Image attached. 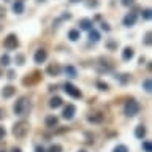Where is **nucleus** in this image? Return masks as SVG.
I'll return each instance as SVG.
<instances>
[{"label":"nucleus","mask_w":152,"mask_h":152,"mask_svg":"<svg viewBox=\"0 0 152 152\" xmlns=\"http://www.w3.org/2000/svg\"><path fill=\"white\" fill-rule=\"evenodd\" d=\"M14 113L18 114V116H26V114L30 111V100L27 97H21L18 100L16 103H14Z\"/></svg>","instance_id":"1"},{"label":"nucleus","mask_w":152,"mask_h":152,"mask_svg":"<svg viewBox=\"0 0 152 152\" xmlns=\"http://www.w3.org/2000/svg\"><path fill=\"white\" fill-rule=\"evenodd\" d=\"M30 130V125H28L27 121H19L13 125V135L16 138H24Z\"/></svg>","instance_id":"2"},{"label":"nucleus","mask_w":152,"mask_h":152,"mask_svg":"<svg viewBox=\"0 0 152 152\" xmlns=\"http://www.w3.org/2000/svg\"><path fill=\"white\" fill-rule=\"evenodd\" d=\"M140 103L135 102V100H128V102L125 103V106H124V114L128 117H133V116H136L138 113H140Z\"/></svg>","instance_id":"3"},{"label":"nucleus","mask_w":152,"mask_h":152,"mask_svg":"<svg viewBox=\"0 0 152 152\" xmlns=\"http://www.w3.org/2000/svg\"><path fill=\"white\" fill-rule=\"evenodd\" d=\"M3 46L7 48L8 51H13V49H16V48L19 46V40H18V37L14 35V33H10V35L3 40Z\"/></svg>","instance_id":"4"},{"label":"nucleus","mask_w":152,"mask_h":152,"mask_svg":"<svg viewBox=\"0 0 152 152\" xmlns=\"http://www.w3.org/2000/svg\"><path fill=\"white\" fill-rule=\"evenodd\" d=\"M64 90L70 95V97H73V98H81V97H83V92H81V90L76 87V86H73L71 83H65Z\"/></svg>","instance_id":"5"},{"label":"nucleus","mask_w":152,"mask_h":152,"mask_svg":"<svg viewBox=\"0 0 152 152\" xmlns=\"http://www.w3.org/2000/svg\"><path fill=\"white\" fill-rule=\"evenodd\" d=\"M76 114V106L75 104H66L64 108V111H62V117L66 119V121H70V119H73Z\"/></svg>","instance_id":"6"},{"label":"nucleus","mask_w":152,"mask_h":152,"mask_svg":"<svg viewBox=\"0 0 152 152\" xmlns=\"http://www.w3.org/2000/svg\"><path fill=\"white\" fill-rule=\"evenodd\" d=\"M60 71H62V66L59 64H49L48 68H46V73L49 76H59Z\"/></svg>","instance_id":"7"},{"label":"nucleus","mask_w":152,"mask_h":152,"mask_svg":"<svg viewBox=\"0 0 152 152\" xmlns=\"http://www.w3.org/2000/svg\"><path fill=\"white\" fill-rule=\"evenodd\" d=\"M136 19H138V14L136 13H128L125 18H124V26L125 27H132L136 24Z\"/></svg>","instance_id":"8"},{"label":"nucleus","mask_w":152,"mask_h":152,"mask_svg":"<svg viewBox=\"0 0 152 152\" xmlns=\"http://www.w3.org/2000/svg\"><path fill=\"white\" fill-rule=\"evenodd\" d=\"M48 59V52L46 49H38L35 52V56H33V60H35V64H43Z\"/></svg>","instance_id":"9"},{"label":"nucleus","mask_w":152,"mask_h":152,"mask_svg":"<svg viewBox=\"0 0 152 152\" xmlns=\"http://www.w3.org/2000/svg\"><path fill=\"white\" fill-rule=\"evenodd\" d=\"M40 78H41V73H38V71H35L32 76H28V78H26V79H22V84L24 86H30V84H35V83H38L40 81Z\"/></svg>","instance_id":"10"},{"label":"nucleus","mask_w":152,"mask_h":152,"mask_svg":"<svg viewBox=\"0 0 152 152\" xmlns=\"http://www.w3.org/2000/svg\"><path fill=\"white\" fill-rule=\"evenodd\" d=\"M87 121L92 124H100L103 121V114L102 113H90V114H87Z\"/></svg>","instance_id":"11"},{"label":"nucleus","mask_w":152,"mask_h":152,"mask_svg":"<svg viewBox=\"0 0 152 152\" xmlns=\"http://www.w3.org/2000/svg\"><path fill=\"white\" fill-rule=\"evenodd\" d=\"M45 124L48 128H56L57 125H59V119H57L56 116H48L45 119Z\"/></svg>","instance_id":"12"},{"label":"nucleus","mask_w":152,"mask_h":152,"mask_svg":"<svg viewBox=\"0 0 152 152\" xmlns=\"http://www.w3.org/2000/svg\"><path fill=\"white\" fill-rule=\"evenodd\" d=\"M79 27L83 28V30H90V28H94L92 19H87V18L81 19V21H79Z\"/></svg>","instance_id":"13"},{"label":"nucleus","mask_w":152,"mask_h":152,"mask_svg":"<svg viewBox=\"0 0 152 152\" xmlns=\"http://www.w3.org/2000/svg\"><path fill=\"white\" fill-rule=\"evenodd\" d=\"M14 94H16V87H13V86H7V87H3V90H2L3 98H10V97H13Z\"/></svg>","instance_id":"14"},{"label":"nucleus","mask_w":152,"mask_h":152,"mask_svg":"<svg viewBox=\"0 0 152 152\" xmlns=\"http://www.w3.org/2000/svg\"><path fill=\"white\" fill-rule=\"evenodd\" d=\"M13 11L16 14H22L24 13V2L22 0H16V2L13 3Z\"/></svg>","instance_id":"15"},{"label":"nucleus","mask_w":152,"mask_h":152,"mask_svg":"<svg viewBox=\"0 0 152 152\" xmlns=\"http://www.w3.org/2000/svg\"><path fill=\"white\" fill-rule=\"evenodd\" d=\"M133 56H135L133 48H125V49L122 51V59L124 60H130V59H133Z\"/></svg>","instance_id":"16"},{"label":"nucleus","mask_w":152,"mask_h":152,"mask_svg":"<svg viewBox=\"0 0 152 152\" xmlns=\"http://www.w3.org/2000/svg\"><path fill=\"white\" fill-rule=\"evenodd\" d=\"M64 71H65V75L68 76V78H76V76H78V71H76V68L71 66V65H66L64 68Z\"/></svg>","instance_id":"17"},{"label":"nucleus","mask_w":152,"mask_h":152,"mask_svg":"<svg viewBox=\"0 0 152 152\" xmlns=\"http://www.w3.org/2000/svg\"><path fill=\"white\" fill-rule=\"evenodd\" d=\"M135 136L138 138V140H142V138L146 136V127L144 125H138L135 128Z\"/></svg>","instance_id":"18"},{"label":"nucleus","mask_w":152,"mask_h":152,"mask_svg":"<svg viewBox=\"0 0 152 152\" xmlns=\"http://www.w3.org/2000/svg\"><path fill=\"white\" fill-rule=\"evenodd\" d=\"M68 38H70V41H78L81 38V33H79L78 28H71L68 32Z\"/></svg>","instance_id":"19"},{"label":"nucleus","mask_w":152,"mask_h":152,"mask_svg":"<svg viewBox=\"0 0 152 152\" xmlns=\"http://www.w3.org/2000/svg\"><path fill=\"white\" fill-rule=\"evenodd\" d=\"M62 103H64V100H62L60 97H52L51 100H49V106L51 108H59V106H62Z\"/></svg>","instance_id":"20"},{"label":"nucleus","mask_w":152,"mask_h":152,"mask_svg":"<svg viewBox=\"0 0 152 152\" xmlns=\"http://www.w3.org/2000/svg\"><path fill=\"white\" fill-rule=\"evenodd\" d=\"M89 40L94 41V43H97L100 40V33L97 30H94V28H90V30H89Z\"/></svg>","instance_id":"21"},{"label":"nucleus","mask_w":152,"mask_h":152,"mask_svg":"<svg viewBox=\"0 0 152 152\" xmlns=\"http://www.w3.org/2000/svg\"><path fill=\"white\" fill-rule=\"evenodd\" d=\"M142 89H144L146 92H151V90H152V81H151V78H146L144 81H142Z\"/></svg>","instance_id":"22"},{"label":"nucleus","mask_w":152,"mask_h":152,"mask_svg":"<svg viewBox=\"0 0 152 152\" xmlns=\"http://www.w3.org/2000/svg\"><path fill=\"white\" fill-rule=\"evenodd\" d=\"M0 65H3V66L10 65V56L8 54H3L2 57H0Z\"/></svg>","instance_id":"23"},{"label":"nucleus","mask_w":152,"mask_h":152,"mask_svg":"<svg viewBox=\"0 0 152 152\" xmlns=\"http://www.w3.org/2000/svg\"><path fill=\"white\" fill-rule=\"evenodd\" d=\"M86 7L87 8H97L98 7V0H86Z\"/></svg>","instance_id":"24"},{"label":"nucleus","mask_w":152,"mask_h":152,"mask_svg":"<svg viewBox=\"0 0 152 152\" xmlns=\"http://www.w3.org/2000/svg\"><path fill=\"white\" fill-rule=\"evenodd\" d=\"M97 87H98L100 90H104V92H106V90L109 89V86H108L106 83H103V81H97Z\"/></svg>","instance_id":"25"},{"label":"nucleus","mask_w":152,"mask_h":152,"mask_svg":"<svg viewBox=\"0 0 152 152\" xmlns=\"http://www.w3.org/2000/svg\"><path fill=\"white\" fill-rule=\"evenodd\" d=\"M46 152H62V146L60 144H52Z\"/></svg>","instance_id":"26"},{"label":"nucleus","mask_w":152,"mask_h":152,"mask_svg":"<svg viewBox=\"0 0 152 152\" xmlns=\"http://www.w3.org/2000/svg\"><path fill=\"white\" fill-rule=\"evenodd\" d=\"M142 149H144V152H152L151 141H142Z\"/></svg>","instance_id":"27"},{"label":"nucleus","mask_w":152,"mask_h":152,"mask_svg":"<svg viewBox=\"0 0 152 152\" xmlns=\"http://www.w3.org/2000/svg\"><path fill=\"white\" fill-rule=\"evenodd\" d=\"M151 43H152V33L147 32L146 35H144V45L146 46H151Z\"/></svg>","instance_id":"28"},{"label":"nucleus","mask_w":152,"mask_h":152,"mask_svg":"<svg viewBox=\"0 0 152 152\" xmlns=\"http://www.w3.org/2000/svg\"><path fill=\"white\" fill-rule=\"evenodd\" d=\"M114 152H128V147L124 146V144H119L114 147Z\"/></svg>","instance_id":"29"},{"label":"nucleus","mask_w":152,"mask_h":152,"mask_svg":"<svg viewBox=\"0 0 152 152\" xmlns=\"http://www.w3.org/2000/svg\"><path fill=\"white\" fill-rule=\"evenodd\" d=\"M152 18V11L149 8L147 10H144V11H142V19H146V21H149V19Z\"/></svg>","instance_id":"30"},{"label":"nucleus","mask_w":152,"mask_h":152,"mask_svg":"<svg viewBox=\"0 0 152 152\" xmlns=\"http://www.w3.org/2000/svg\"><path fill=\"white\" fill-rule=\"evenodd\" d=\"M119 79H121V83H128V81H130V75H121L119 76Z\"/></svg>","instance_id":"31"},{"label":"nucleus","mask_w":152,"mask_h":152,"mask_svg":"<svg viewBox=\"0 0 152 152\" xmlns=\"http://www.w3.org/2000/svg\"><path fill=\"white\" fill-rule=\"evenodd\" d=\"M121 3L124 7H132V5L135 3V0H121Z\"/></svg>","instance_id":"32"},{"label":"nucleus","mask_w":152,"mask_h":152,"mask_svg":"<svg viewBox=\"0 0 152 152\" xmlns=\"http://www.w3.org/2000/svg\"><path fill=\"white\" fill-rule=\"evenodd\" d=\"M16 64L18 65H24V56H21V54L16 56Z\"/></svg>","instance_id":"33"},{"label":"nucleus","mask_w":152,"mask_h":152,"mask_svg":"<svg viewBox=\"0 0 152 152\" xmlns=\"http://www.w3.org/2000/svg\"><path fill=\"white\" fill-rule=\"evenodd\" d=\"M106 46L109 48V49H116V48H117V43H114V41H108V43H106Z\"/></svg>","instance_id":"34"},{"label":"nucleus","mask_w":152,"mask_h":152,"mask_svg":"<svg viewBox=\"0 0 152 152\" xmlns=\"http://www.w3.org/2000/svg\"><path fill=\"white\" fill-rule=\"evenodd\" d=\"M5 135H7V130H5V127H0V140H3Z\"/></svg>","instance_id":"35"},{"label":"nucleus","mask_w":152,"mask_h":152,"mask_svg":"<svg viewBox=\"0 0 152 152\" xmlns=\"http://www.w3.org/2000/svg\"><path fill=\"white\" fill-rule=\"evenodd\" d=\"M5 14H7V10H5V7L0 5V18H5Z\"/></svg>","instance_id":"36"},{"label":"nucleus","mask_w":152,"mask_h":152,"mask_svg":"<svg viewBox=\"0 0 152 152\" xmlns=\"http://www.w3.org/2000/svg\"><path fill=\"white\" fill-rule=\"evenodd\" d=\"M14 78H16V73H14L13 70H10L8 71V79H14Z\"/></svg>","instance_id":"37"},{"label":"nucleus","mask_w":152,"mask_h":152,"mask_svg":"<svg viewBox=\"0 0 152 152\" xmlns=\"http://www.w3.org/2000/svg\"><path fill=\"white\" fill-rule=\"evenodd\" d=\"M35 152H46V149H45L43 146H37V147H35Z\"/></svg>","instance_id":"38"},{"label":"nucleus","mask_w":152,"mask_h":152,"mask_svg":"<svg viewBox=\"0 0 152 152\" xmlns=\"http://www.w3.org/2000/svg\"><path fill=\"white\" fill-rule=\"evenodd\" d=\"M102 28H103V30H106V32H109V28H111V27H109L106 22H103V24H102Z\"/></svg>","instance_id":"39"},{"label":"nucleus","mask_w":152,"mask_h":152,"mask_svg":"<svg viewBox=\"0 0 152 152\" xmlns=\"http://www.w3.org/2000/svg\"><path fill=\"white\" fill-rule=\"evenodd\" d=\"M3 116H5V111H3L2 108H0V121H2V119H3Z\"/></svg>","instance_id":"40"},{"label":"nucleus","mask_w":152,"mask_h":152,"mask_svg":"<svg viewBox=\"0 0 152 152\" xmlns=\"http://www.w3.org/2000/svg\"><path fill=\"white\" fill-rule=\"evenodd\" d=\"M11 152H22V151L19 149V147H13V149H11Z\"/></svg>","instance_id":"41"},{"label":"nucleus","mask_w":152,"mask_h":152,"mask_svg":"<svg viewBox=\"0 0 152 152\" xmlns=\"http://www.w3.org/2000/svg\"><path fill=\"white\" fill-rule=\"evenodd\" d=\"M71 3H78V2H81V0H70Z\"/></svg>","instance_id":"42"},{"label":"nucleus","mask_w":152,"mask_h":152,"mask_svg":"<svg viewBox=\"0 0 152 152\" xmlns=\"http://www.w3.org/2000/svg\"><path fill=\"white\" fill-rule=\"evenodd\" d=\"M38 2H40V3H43V2H45V0H38Z\"/></svg>","instance_id":"43"},{"label":"nucleus","mask_w":152,"mask_h":152,"mask_svg":"<svg viewBox=\"0 0 152 152\" xmlns=\"http://www.w3.org/2000/svg\"><path fill=\"white\" fill-rule=\"evenodd\" d=\"M0 76H2V70H0Z\"/></svg>","instance_id":"44"},{"label":"nucleus","mask_w":152,"mask_h":152,"mask_svg":"<svg viewBox=\"0 0 152 152\" xmlns=\"http://www.w3.org/2000/svg\"><path fill=\"white\" fill-rule=\"evenodd\" d=\"M79 152H86V151H79Z\"/></svg>","instance_id":"45"},{"label":"nucleus","mask_w":152,"mask_h":152,"mask_svg":"<svg viewBox=\"0 0 152 152\" xmlns=\"http://www.w3.org/2000/svg\"><path fill=\"white\" fill-rule=\"evenodd\" d=\"M0 30H2V26H0Z\"/></svg>","instance_id":"46"},{"label":"nucleus","mask_w":152,"mask_h":152,"mask_svg":"<svg viewBox=\"0 0 152 152\" xmlns=\"http://www.w3.org/2000/svg\"><path fill=\"white\" fill-rule=\"evenodd\" d=\"M5 2H10V0H5Z\"/></svg>","instance_id":"47"},{"label":"nucleus","mask_w":152,"mask_h":152,"mask_svg":"<svg viewBox=\"0 0 152 152\" xmlns=\"http://www.w3.org/2000/svg\"><path fill=\"white\" fill-rule=\"evenodd\" d=\"M0 152H5V151H0Z\"/></svg>","instance_id":"48"}]
</instances>
